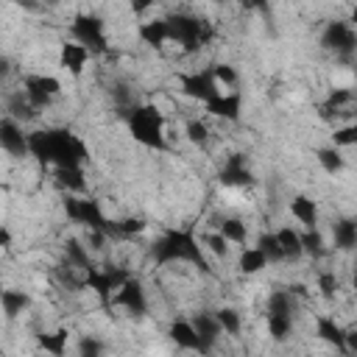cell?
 I'll use <instances>...</instances> for the list:
<instances>
[{
    "instance_id": "obj_28",
    "label": "cell",
    "mask_w": 357,
    "mask_h": 357,
    "mask_svg": "<svg viewBox=\"0 0 357 357\" xmlns=\"http://www.w3.org/2000/svg\"><path fill=\"white\" fill-rule=\"evenodd\" d=\"M268 315V335L273 340H287L293 335V315L284 312H265Z\"/></svg>"
},
{
    "instance_id": "obj_1",
    "label": "cell",
    "mask_w": 357,
    "mask_h": 357,
    "mask_svg": "<svg viewBox=\"0 0 357 357\" xmlns=\"http://www.w3.org/2000/svg\"><path fill=\"white\" fill-rule=\"evenodd\" d=\"M31 156L39 165L50 167H81L89 159V151L78 134L70 128H39L28 134Z\"/></svg>"
},
{
    "instance_id": "obj_43",
    "label": "cell",
    "mask_w": 357,
    "mask_h": 357,
    "mask_svg": "<svg viewBox=\"0 0 357 357\" xmlns=\"http://www.w3.org/2000/svg\"><path fill=\"white\" fill-rule=\"evenodd\" d=\"M248 8H265L268 6V0H243Z\"/></svg>"
},
{
    "instance_id": "obj_34",
    "label": "cell",
    "mask_w": 357,
    "mask_h": 357,
    "mask_svg": "<svg viewBox=\"0 0 357 357\" xmlns=\"http://www.w3.org/2000/svg\"><path fill=\"white\" fill-rule=\"evenodd\" d=\"M215 315H218V321H220V326H223L226 335H240V329H243V318H240L237 310H231V307H220Z\"/></svg>"
},
{
    "instance_id": "obj_37",
    "label": "cell",
    "mask_w": 357,
    "mask_h": 357,
    "mask_svg": "<svg viewBox=\"0 0 357 357\" xmlns=\"http://www.w3.org/2000/svg\"><path fill=\"white\" fill-rule=\"evenodd\" d=\"M145 229V220L142 218H123V220H114V231L117 237H134Z\"/></svg>"
},
{
    "instance_id": "obj_38",
    "label": "cell",
    "mask_w": 357,
    "mask_h": 357,
    "mask_svg": "<svg viewBox=\"0 0 357 357\" xmlns=\"http://www.w3.org/2000/svg\"><path fill=\"white\" fill-rule=\"evenodd\" d=\"M212 70V75H215V81L226 89V86H234L237 84V73H234V67L231 64H212L209 67Z\"/></svg>"
},
{
    "instance_id": "obj_7",
    "label": "cell",
    "mask_w": 357,
    "mask_h": 357,
    "mask_svg": "<svg viewBox=\"0 0 357 357\" xmlns=\"http://www.w3.org/2000/svg\"><path fill=\"white\" fill-rule=\"evenodd\" d=\"M321 45H324V50L335 53L340 61H351L357 53V28H351V22L332 20V22H326V28L321 33Z\"/></svg>"
},
{
    "instance_id": "obj_48",
    "label": "cell",
    "mask_w": 357,
    "mask_h": 357,
    "mask_svg": "<svg viewBox=\"0 0 357 357\" xmlns=\"http://www.w3.org/2000/svg\"><path fill=\"white\" fill-rule=\"evenodd\" d=\"M354 73H357V64H354Z\"/></svg>"
},
{
    "instance_id": "obj_27",
    "label": "cell",
    "mask_w": 357,
    "mask_h": 357,
    "mask_svg": "<svg viewBox=\"0 0 357 357\" xmlns=\"http://www.w3.org/2000/svg\"><path fill=\"white\" fill-rule=\"evenodd\" d=\"M215 226H218V231H220L229 243H245V240H248V226H245V220H240V218H220Z\"/></svg>"
},
{
    "instance_id": "obj_40",
    "label": "cell",
    "mask_w": 357,
    "mask_h": 357,
    "mask_svg": "<svg viewBox=\"0 0 357 357\" xmlns=\"http://www.w3.org/2000/svg\"><path fill=\"white\" fill-rule=\"evenodd\" d=\"M78 351H81V354H86V357H95V354H100V351H103V343H98L95 337H84V340L78 343Z\"/></svg>"
},
{
    "instance_id": "obj_19",
    "label": "cell",
    "mask_w": 357,
    "mask_h": 357,
    "mask_svg": "<svg viewBox=\"0 0 357 357\" xmlns=\"http://www.w3.org/2000/svg\"><path fill=\"white\" fill-rule=\"evenodd\" d=\"M192 326L198 329V335H201V340L209 346V349H215V343H218V337L223 335V326H220V321H218V315L215 312H195L192 318Z\"/></svg>"
},
{
    "instance_id": "obj_15",
    "label": "cell",
    "mask_w": 357,
    "mask_h": 357,
    "mask_svg": "<svg viewBox=\"0 0 357 357\" xmlns=\"http://www.w3.org/2000/svg\"><path fill=\"white\" fill-rule=\"evenodd\" d=\"M206 114L218 117V120H229V123H237L240 120V112H243V95L240 92H218L212 100L204 103Z\"/></svg>"
},
{
    "instance_id": "obj_26",
    "label": "cell",
    "mask_w": 357,
    "mask_h": 357,
    "mask_svg": "<svg viewBox=\"0 0 357 357\" xmlns=\"http://www.w3.org/2000/svg\"><path fill=\"white\" fill-rule=\"evenodd\" d=\"M0 304H3L6 318H17L20 312H25V310L31 307V296H28V293H22V290H3Z\"/></svg>"
},
{
    "instance_id": "obj_47",
    "label": "cell",
    "mask_w": 357,
    "mask_h": 357,
    "mask_svg": "<svg viewBox=\"0 0 357 357\" xmlns=\"http://www.w3.org/2000/svg\"><path fill=\"white\" fill-rule=\"evenodd\" d=\"M47 3H59V0H47Z\"/></svg>"
},
{
    "instance_id": "obj_45",
    "label": "cell",
    "mask_w": 357,
    "mask_h": 357,
    "mask_svg": "<svg viewBox=\"0 0 357 357\" xmlns=\"http://www.w3.org/2000/svg\"><path fill=\"white\" fill-rule=\"evenodd\" d=\"M349 22H351V28H357V6L351 8V17H349Z\"/></svg>"
},
{
    "instance_id": "obj_23",
    "label": "cell",
    "mask_w": 357,
    "mask_h": 357,
    "mask_svg": "<svg viewBox=\"0 0 357 357\" xmlns=\"http://www.w3.org/2000/svg\"><path fill=\"white\" fill-rule=\"evenodd\" d=\"M64 265H70L73 271H89L92 268V259H89V251L86 245H81L78 240H67L64 243Z\"/></svg>"
},
{
    "instance_id": "obj_5",
    "label": "cell",
    "mask_w": 357,
    "mask_h": 357,
    "mask_svg": "<svg viewBox=\"0 0 357 357\" xmlns=\"http://www.w3.org/2000/svg\"><path fill=\"white\" fill-rule=\"evenodd\" d=\"M64 212L73 223L89 229V231H100L106 237H117L114 231V220H106L100 204L95 198H84V195H75V192H67L64 198Z\"/></svg>"
},
{
    "instance_id": "obj_8",
    "label": "cell",
    "mask_w": 357,
    "mask_h": 357,
    "mask_svg": "<svg viewBox=\"0 0 357 357\" xmlns=\"http://www.w3.org/2000/svg\"><path fill=\"white\" fill-rule=\"evenodd\" d=\"M70 33L75 42L86 45L95 53H106L109 45H106V28H103V20L98 14H75L73 22H70Z\"/></svg>"
},
{
    "instance_id": "obj_9",
    "label": "cell",
    "mask_w": 357,
    "mask_h": 357,
    "mask_svg": "<svg viewBox=\"0 0 357 357\" xmlns=\"http://www.w3.org/2000/svg\"><path fill=\"white\" fill-rule=\"evenodd\" d=\"M178 86L187 98L198 100V103H206L212 100L218 92H220V84L215 81L212 70H195V73H184L178 75Z\"/></svg>"
},
{
    "instance_id": "obj_2",
    "label": "cell",
    "mask_w": 357,
    "mask_h": 357,
    "mask_svg": "<svg viewBox=\"0 0 357 357\" xmlns=\"http://www.w3.org/2000/svg\"><path fill=\"white\" fill-rule=\"evenodd\" d=\"M151 259L156 265H195L198 271H209L204 245L195 240L190 229H167L151 243Z\"/></svg>"
},
{
    "instance_id": "obj_18",
    "label": "cell",
    "mask_w": 357,
    "mask_h": 357,
    "mask_svg": "<svg viewBox=\"0 0 357 357\" xmlns=\"http://www.w3.org/2000/svg\"><path fill=\"white\" fill-rule=\"evenodd\" d=\"M332 243L337 251L357 248V218H340L332 223Z\"/></svg>"
},
{
    "instance_id": "obj_20",
    "label": "cell",
    "mask_w": 357,
    "mask_h": 357,
    "mask_svg": "<svg viewBox=\"0 0 357 357\" xmlns=\"http://www.w3.org/2000/svg\"><path fill=\"white\" fill-rule=\"evenodd\" d=\"M290 215L304 226V229H315L318 226V204L310 195H296L290 201Z\"/></svg>"
},
{
    "instance_id": "obj_29",
    "label": "cell",
    "mask_w": 357,
    "mask_h": 357,
    "mask_svg": "<svg viewBox=\"0 0 357 357\" xmlns=\"http://www.w3.org/2000/svg\"><path fill=\"white\" fill-rule=\"evenodd\" d=\"M315 159H318V165L329 173V176H335V173H340L343 170V156H340V151H337V145H329V148H318L315 151Z\"/></svg>"
},
{
    "instance_id": "obj_13",
    "label": "cell",
    "mask_w": 357,
    "mask_h": 357,
    "mask_svg": "<svg viewBox=\"0 0 357 357\" xmlns=\"http://www.w3.org/2000/svg\"><path fill=\"white\" fill-rule=\"evenodd\" d=\"M112 307H123V310L131 312V315H142V312L148 310V298H145V287L139 284V279L128 276V279L123 282V287L114 293Z\"/></svg>"
},
{
    "instance_id": "obj_42",
    "label": "cell",
    "mask_w": 357,
    "mask_h": 357,
    "mask_svg": "<svg viewBox=\"0 0 357 357\" xmlns=\"http://www.w3.org/2000/svg\"><path fill=\"white\" fill-rule=\"evenodd\" d=\"M346 351L349 354H357V329L346 332Z\"/></svg>"
},
{
    "instance_id": "obj_22",
    "label": "cell",
    "mask_w": 357,
    "mask_h": 357,
    "mask_svg": "<svg viewBox=\"0 0 357 357\" xmlns=\"http://www.w3.org/2000/svg\"><path fill=\"white\" fill-rule=\"evenodd\" d=\"M53 178L61 190L67 192H81L86 187L84 181V167H53Z\"/></svg>"
},
{
    "instance_id": "obj_4",
    "label": "cell",
    "mask_w": 357,
    "mask_h": 357,
    "mask_svg": "<svg viewBox=\"0 0 357 357\" xmlns=\"http://www.w3.org/2000/svg\"><path fill=\"white\" fill-rule=\"evenodd\" d=\"M167 20V36L181 47V53H198L215 39V31L206 20L192 17V14H170Z\"/></svg>"
},
{
    "instance_id": "obj_12",
    "label": "cell",
    "mask_w": 357,
    "mask_h": 357,
    "mask_svg": "<svg viewBox=\"0 0 357 357\" xmlns=\"http://www.w3.org/2000/svg\"><path fill=\"white\" fill-rule=\"evenodd\" d=\"M218 181H220L223 187H234V190H245V187H251V184H254V173L248 170L245 156H243V153H231V156H226L223 167L218 170Z\"/></svg>"
},
{
    "instance_id": "obj_24",
    "label": "cell",
    "mask_w": 357,
    "mask_h": 357,
    "mask_svg": "<svg viewBox=\"0 0 357 357\" xmlns=\"http://www.w3.org/2000/svg\"><path fill=\"white\" fill-rule=\"evenodd\" d=\"M268 265H271V259H268L257 245H251V248H243V251H240V259H237L240 273L254 276V273H259V271H262V268H268Z\"/></svg>"
},
{
    "instance_id": "obj_33",
    "label": "cell",
    "mask_w": 357,
    "mask_h": 357,
    "mask_svg": "<svg viewBox=\"0 0 357 357\" xmlns=\"http://www.w3.org/2000/svg\"><path fill=\"white\" fill-rule=\"evenodd\" d=\"M39 346H42L45 351L61 357V354H64V346H67V329H56V332H50V335H39Z\"/></svg>"
},
{
    "instance_id": "obj_10",
    "label": "cell",
    "mask_w": 357,
    "mask_h": 357,
    "mask_svg": "<svg viewBox=\"0 0 357 357\" xmlns=\"http://www.w3.org/2000/svg\"><path fill=\"white\" fill-rule=\"evenodd\" d=\"M22 92H25V98L36 106V109H47L56 98H59V92H61V84H59V78H53V75H25L22 78Z\"/></svg>"
},
{
    "instance_id": "obj_14",
    "label": "cell",
    "mask_w": 357,
    "mask_h": 357,
    "mask_svg": "<svg viewBox=\"0 0 357 357\" xmlns=\"http://www.w3.org/2000/svg\"><path fill=\"white\" fill-rule=\"evenodd\" d=\"M167 337L178 346V349H187V351H198V354H209L212 349L201 340V335H198V329L192 326V321H187V318H176L170 326H167Z\"/></svg>"
},
{
    "instance_id": "obj_36",
    "label": "cell",
    "mask_w": 357,
    "mask_h": 357,
    "mask_svg": "<svg viewBox=\"0 0 357 357\" xmlns=\"http://www.w3.org/2000/svg\"><path fill=\"white\" fill-rule=\"evenodd\" d=\"M337 287H340V282H337L335 271H324V273H318V290H321V296H324L326 301H332V298L337 296Z\"/></svg>"
},
{
    "instance_id": "obj_11",
    "label": "cell",
    "mask_w": 357,
    "mask_h": 357,
    "mask_svg": "<svg viewBox=\"0 0 357 357\" xmlns=\"http://www.w3.org/2000/svg\"><path fill=\"white\" fill-rule=\"evenodd\" d=\"M0 148L8 153V156H28L31 153V142H28V134L22 131V126L8 114L0 120Z\"/></svg>"
},
{
    "instance_id": "obj_41",
    "label": "cell",
    "mask_w": 357,
    "mask_h": 357,
    "mask_svg": "<svg viewBox=\"0 0 357 357\" xmlns=\"http://www.w3.org/2000/svg\"><path fill=\"white\" fill-rule=\"evenodd\" d=\"M153 3H156V0H131V11H134V14H142V11H148Z\"/></svg>"
},
{
    "instance_id": "obj_30",
    "label": "cell",
    "mask_w": 357,
    "mask_h": 357,
    "mask_svg": "<svg viewBox=\"0 0 357 357\" xmlns=\"http://www.w3.org/2000/svg\"><path fill=\"white\" fill-rule=\"evenodd\" d=\"M257 248H259L271 262H284V254H282V245H279L276 231H262V234L257 237Z\"/></svg>"
},
{
    "instance_id": "obj_35",
    "label": "cell",
    "mask_w": 357,
    "mask_h": 357,
    "mask_svg": "<svg viewBox=\"0 0 357 357\" xmlns=\"http://www.w3.org/2000/svg\"><path fill=\"white\" fill-rule=\"evenodd\" d=\"M184 134H187V139H190L195 148H204V145L209 142V126H206L204 120H190L187 128H184Z\"/></svg>"
},
{
    "instance_id": "obj_17",
    "label": "cell",
    "mask_w": 357,
    "mask_h": 357,
    "mask_svg": "<svg viewBox=\"0 0 357 357\" xmlns=\"http://www.w3.org/2000/svg\"><path fill=\"white\" fill-rule=\"evenodd\" d=\"M315 335H318L324 343L335 346L337 351H346V329H343L332 315H318V318H315Z\"/></svg>"
},
{
    "instance_id": "obj_25",
    "label": "cell",
    "mask_w": 357,
    "mask_h": 357,
    "mask_svg": "<svg viewBox=\"0 0 357 357\" xmlns=\"http://www.w3.org/2000/svg\"><path fill=\"white\" fill-rule=\"evenodd\" d=\"M276 237H279V245H282V254H284V259H298V257H304V245H301V234L296 231V229H290V226H282L279 231H276Z\"/></svg>"
},
{
    "instance_id": "obj_44",
    "label": "cell",
    "mask_w": 357,
    "mask_h": 357,
    "mask_svg": "<svg viewBox=\"0 0 357 357\" xmlns=\"http://www.w3.org/2000/svg\"><path fill=\"white\" fill-rule=\"evenodd\" d=\"M0 243H3V248H8V243H11V234H8V229H3V231H0Z\"/></svg>"
},
{
    "instance_id": "obj_21",
    "label": "cell",
    "mask_w": 357,
    "mask_h": 357,
    "mask_svg": "<svg viewBox=\"0 0 357 357\" xmlns=\"http://www.w3.org/2000/svg\"><path fill=\"white\" fill-rule=\"evenodd\" d=\"M137 36L148 45V47H162L165 42H170L167 36V20H148L137 28Z\"/></svg>"
},
{
    "instance_id": "obj_32",
    "label": "cell",
    "mask_w": 357,
    "mask_h": 357,
    "mask_svg": "<svg viewBox=\"0 0 357 357\" xmlns=\"http://www.w3.org/2000/svg\"><path fill=\"white\" fill-rule=\"evenodd\" d=\"M332 145H337V148H357V120H351L346 126H337L332 131Z\"/></svg>"
},
{
    "instance_id": "obj_3",
    "label": "cell",
    "mask_w": 357,
    "mask_h": 357,
    "mask_svg": "<svg viewBox=\"0 0 357 357\" xmlns=\"http://www.w3.org/2000/svg\"><path fill=\"white\" fill-rule=\"evenodd\" d=\"M120 117H126L131 137L151 148V151H167V139H165V117L153 103H134L131 109H123Z\"/></svg>"
},
{
    "instance_id": "obj_16",
    "label": "cell",
    "mask_w": 357,
    "mask_h": 357,
    "mask_svg": "<svg viewBox=\"0 0 357 357\" xmlns=\"http://www.w3.org/2000/svg\"><path fill=\"white\" fill-rule=\"evenodd\" d=\"M92 50L81 42H64L61 50H59V64L70 73V75H81L86 70V61H89Z\"/></svg>"
},
{
    "instance_id": "obj_46",
    "label": "cell",
    "mask_w": 357,
    "mask_h": 357,
    "mask_svg": "<svg viewBox=\"0 0 357 357\" xmlns=\"http://www.w3.org/2000/svg\"><path fill=\"white\" fill-rule=\"evenodd\" d=\"M351 287H354V293H357V259H354V273H351Z\"/></svg>"
},
{
    "instance_id": "obj_6",
    "label": "cell",
    "mask_w": 357,
    "mask_h": 357,
    "mask_svg": "<svg viewBox=\"0 0 357 357\" xmlns=\"http://www.w3.org/2000/svg\"><path fill=\"white\" fill-rule=\"evenodd\" d=\"M131 273L126 271V268H114V265H109V268H89L86 273H84V284L100 298V304L103 307H112V298H114V293L123 287V282L128 279Z\"/></svg>"
},
{
    "instance_id": "obj_31",
    "label": "cell",
    "mask_w": 357,
    "mask_h": 357,
    "mask_svg": "<svg viewBox=\"0 0 357 357\" xmlns=\"http://www.w3.org/2000/svg\"><path fill=\"white\" fill-rule=\"evenodd\" d=\"M301 245H304V254L312 257V259H321V257L326 254V248H324V237H321L318 226H315V229H307V231L301 234Z\"/></svg>"
},
{
    "instance_id": "obj_39",
    "label": "cell",
    "mask_w": 357,
    "mask_h": 357,
    "mask_svg": "<svg viewBox=\"0 0 357 357\" xmlns=\"http://www.w3.org/2000/svg\"><path fill=\"white\" fill-rule=\"evenodd\" d=\"M204 248L212 251L215 257H226V254H229V240H226L220 231H212V234L204 237Z\"/></svg>"
}]
</instances>
